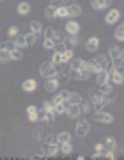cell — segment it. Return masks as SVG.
I'll use <instances>...</instances> for the list:
<instances>
[{
    "label": "cell",
    "instance_id": "39",
    "mask_svg": "<svg viewBox=\"0 0 124 160\" xmlns=\"http://www.w3.org/2000/svg\"><path fill=\"white\" fill-rule=\"evenodd\" d=\"M103 94H105V98H103V103L105 105H108V103H112L115 100V89H112L110 92H103Z\"/></svg>",
    "mask_w": 124,
    "mask_h": 160
},
{
    "label": "cell",
    "instance_id": "51",
    "mask_svg": "<svg viewBox=\"0 0 124 160\" xmlns=\"http://www.w3.org/2000/svg\"><path fill=\"white\" fill-rule=\"evenodd\" d=\"M121 59H122V61H124V48H122V50H121Z\"/></svg>",
    "mask_w": 124,
    "mask_h": 160
},
{
    "label": "cell",
    "instance_id": "28",
    "mask_svg": "<svg viewBox=\"0 0 124 160\" xmlns=\"http://www.w3.org/2000/svg\"><path fill=\"white\" fill-rule=\"evenodd\" d=\"M90 107H92L90 100H83V98H82V102H80V112H82V116H83V114H89V112H90Z\"/></svg>",
    "mask_w": 124,
    "mask_h": 160
},
{
    "label": "cell",
    "instance_id": "26",
    "mask_svg": "<svg viewBox=\"0 0 124 160\" xmlns=\"http://www.w3.org/2000/svg\"><path fill=\"white\" fill-rule=\"evenodd\" d=\"M108 82V71H99L96 73V86H103V84H107Z\"/></svg>",
    "mask_w": 124,
    "mask_h": 160
},
{
    "label": "cell",
    "instance_id": "27",
    "mask_svg": "<svg viewBox=\"0 0 124 160\" xmlns=\"http://www.w3.org/2000/svg\"><path fill=\"white\" fill-rule=\"evenodd\" d=\"M87 64H89V69H90V73H99V71H103L101 66H99V62H98L96 59H90V61H87Z\"/></svg>",
    "mask_w": 124,
    "mask_h": 160
},
{
    "label": "cell",
    "instance_id": "48",
    "mask_svg": "<svg viewBox=\"0 0 124 160\" xmlns=\"http://www.w3.org/2000/svg\"><path fill=\"white\" fill-rule=\"evenodd\" d=\"M43 109L50 110V112H53V109H55V103H53V100H48V102L43 103Z\"/></svg>",
    "mask_w": 124,
    "mask_h": 160
},
{
    "label": "cell",
    "instance_id": "23",
    "mask_svg": "<svg viewBox=\"0 0 124 160\" xmlns=\"http://www.w3.org/2000/svg\"><path fill=\"white\" fill-rule=\"evenodd\" d=\"M37 112H39V109H37V107H34V105H28L27 107V114H28V119L30 121H39V114H37Z\"/></svg>",
    "mask_w": 124,
    "mask_h": 160
},
{
    "label": "cell",
    "instance_id": "46",
    "mask_svg": "<svg viewBox=\"0 0 124 160\" xmlns=\"http://www.w3.org/2000/svg\"><path fill=\"white\" fill-rule=\"evenodd\" d=\"M53 50L59 52V53H64V52L68 50V46H66V43H55V48Z\"/></svg>",
    "mask_w": 124,
    "mask_h": 160
},
{
    "label": "cell",
    "instance_id": "41",
    "mask_svg": "<svg viewBox=\"0 0 124 160\" xmlns=\"http://www.w3.org/2000/svg\"><path fill=\"white\" fill-rule=\"evenodd\" d=\"M57 18H69V11L66 6L57 7Z\"/></svg>",
    "mask_w": 124,
    "mask_h": 160
},
{
    "label": "cell",
    "instance_id": "19",
    "mask_svg": "<svg viewBox=\"0 0 124 160\" xmlns=\"http://www.w3.org/2000/svg\"><path fill=\"white\" fill-rule=\"evenodd\" d=\"M68 7V11H69V18H78L80 14H82V6L80 4H71V6H66Z\"/></svg>",
    "mask_w": 124,
    "mask_h": 160
},
{
    "label": "cell",
    "instance_id": "49",
    "mask_svg": "<svg viewBox=\"0 0 124 160\" xmlns=\"http://www.w3.org/2000/svg\"><path fill=\"white\" fill-rule=\"evenodd\" d=\"M45 142H51V144H53V142H57V135H55V133H46ZM57 144H59V142H57Z\"/></svg>",
    "mask_w": 124,
    "mask_h": 160
},
{
    "label": "cell",
    "instance_id": "20",
    "mask_svg": "<svg viewBox=\"0 0 124 160\" xmlns=\"http://www.w3.org/2000/svg\"><path fill=\"white\" fill-rule=\"evenodd\" d=\"M45 18L48 20V22H55V20H57V7L46 6L45 7Z\"/></svg>",
    "mask_w": 124,
    "mask_h": 160
},
{
    "label": "cell",
    "instance_id": "16",
    "mask_svg": "<svg viewBox=\"0 0 124 160\" xmlns=\"http://www.w3.org/2000/svg\"><path fill=\"white\" fill-rule=\"evenodd\" d=\"M21 89H23L25 92H34L36 89H37V82H36L34 78H27V80H23Z\"/></svg>",
    "mask_w": 124,
    "mask_h": 160
},
{
    "label": "cell",
    "instance_id": "42",
    "mask_svg": "<svg viewBox=\"0 0 124 160\" xmlns=\"http://www.w3.org/2000/svg\"><path fill=\"white\" fill-rule=\"evenodd\" d=\"M11 55H12V61H21V59H23V50L16 48V50L11 52Z\"/></svg>",
    "mask_w": 124,
    "mask_h": 160
},
{
    "label": "cell",
    "instance_id": "22",
    "mask_svg": "<svg viewBox=\"0 0 124 160\" xmlns=\"http://www.w3.org/2000/svg\"><path fill=\"white\" fill-rule=\"evenodd\" d=\"M30 9H32V6H30L28 2H20V4H18V7H16V11H18V14H20V16H27L28 12H30Z\"/></svg>",
    "mask_w": 124,
    "mask_h": 160
},
{
    "label": "cell",
    "instance_id": "34",
    "mask_svg": "<svg viewBox=\"0 0 124 160\" xmlns=\"http://www.w3.org/2000/svg\"><path fill=\"white\" fill-rule=\"evenodd\" d=\"M122 66H124V61L121 57L112 59V71H122Z\"/></svg>",
    "mask_w": 124,
    "mask_h": 160
},
{
    "label": "cell",
    "instance_id": "35",
    "mask_svg": "<svg viewBox=\"0 0 124 160\" xmlns=\"http://www.w3.org/2000/svg\"><path fill=\"white\" fill-rule=\"evenodd\" d=\"M0 48H4V50H16V45H14V39H6L4 43H0Z\"/></svg>",
    "mask_w": 124,
    "mask_h": 160
},
{
    "label": "cell",
    "instance_id": "52",
    "mask_svg": "<svg viewBox=\"0 0 124 160\" xmlns=\"http://www.w3.org/2000/svg\"><path fill=\"white\" fill-rule=\"evenodd\" d=\"M122 75H124V66H122Z\"/></svg>",
    "mask_w": 124,
    "mask_h": 160
},
{
    "label": "cell",
    "instance_id": "12",
    "mask_svg": "<svg viewBox=\"0 0 124 160\" xmlns=\"http://www.w3.org/2000/svg\"><path fill=\"white\" fill-rule=\"evenodd\" d=\"M64 29H66V32H68V34L78 36V32H80V29H82V27H80V23L76 22V20H69V22L66 23V27H64Z\"/></svg>",
    "mask_w": 124,
    "mask_h": 160
},
{
    "label": "cell",
    "instance_id": "1",
    "mask_svg": "<svg viewBox=\"0 0 124 160\" xmlns=\"http://www.w3.org/2000/svg\"><path fill=\"white\" fill-rule=\"evenodd\" d=\"M103 98H105V94H103L99 89L89 91V100H90V103H92V109H94V112L105 110V103H103Z\"/></svg>",
    "mask_w": 124,
    "mask_h": 160
},
{
    "label": "cell",
    "instance_id": "47",
    "mask_svg": "<svg viewBox=\"0 0 124 160\" xmlns=\"http://www.w3.org/2000/svg\"><path fill=\"white\" fill-rule=\"evenodd\" d=\"M43 46H45L46 50H53V48H55V41H53V39H46V38H45Z\"/></svg>",
    "mask_w": 124,
    "mask_h": 160
},
{
    "label": "cell",
    "instance_id": "17",
    "mask_svg": "<svg viewBox=\"0 0 124 160\" xmlns=\"http://www.w3.org/2000/svg\"><path fill=\"white\" fill-rule=\"evenodd\" d=\"M90 69H89V64H87V61L83 62V66L78 69V80H89L90 78Z\"/></svg>",
    "mask_w": 124,
    "mask_h": 160
},
{
    "label": "cell",
    "instance_id": "37",
    "mask_svg": "<svg viewBox=\"0 0 124 160\" xmlns=\"http://www.w3.org/2000/svg\"><path fill=\"white\" fill-rule=\"evenodd\" d=\"M73 57H74V52L71 50V48H68V50H66L64 53H62V64H68Z\"/></svg>",
    "mask_w": 124,
    "mask_h": 160
},
{
    "label": "cell",
    "instance_id": "3",
    "mask_svg": "<svg viewBox=\"0 0 124 160\" xmlns=\"http://www.w3.org/2000/svg\"><path fill=\"white\" fill-rule=\"evenodd\" d=\"M90 132V123L87 119H83V118H78L76 119V126H74V133H76V137L83 139L89 135Z\"/></svg>",
    "mask_w": 124,
    "mask_h": 160
},
{
    "label": "cell",
    "instance_id": "14",
    "mask_svg": "<svg viewBox=\"0 0 124 160\" xmlns=\"http://www.w3.org/2000/svg\"><path fill=\"white\" fill-rule=\"evenodd\" d=\"M28 29H30V32L36 36H39L43 34V30H45V25L39 22V20H32V22L28 23Z\"/></svg>",
    "mask_w": 124,
    "mask_h": 160
},
{
    "label": "cell",
    "instance_id": "21",
    "mask_svg": "<svg viewBox=\"0 0 124 160\" xmlns=\"http://www.w3.org/2000/svg\"><path fill=\"white\" fill-rule=\"evenodd\" d=\"M14 39V45H16V48H20V50H23V48H28L27 45V36L25 34H18L16 38H12Z\"/></svg>",
    "mask_w": 124,
    "mask_h": 160
},
{
    "label": "cell",
    "instance_id": "24",
    "mask_svg": "<svg viewBox=\"0 0 124 160\" xmlns=\"http://www.w3.org/2000/svg\"><path fill=\"white\" fill-rule=\"evenodd\" d=\"M46 128L45 126H39V128H36L34 130V139L36 141H39V142H45V139H46Z\"/></svg>",
    "mask_w": 124,
    "mask_h": 160
},
{
    "label": "cell",
    "instance_id": "2",
    "mask_svg": "<svg viewBox=\"0 0 124 160\" xmlns=\"http://www.w3.org/2000/svg\"><path fill=\"white\" fill-rule=\"evenodd\" d=\"M59 73V66L51 62V61H45V62H41L39 66V75L43 78H50V77H57Z\"/></svg>",
    "mask_w": 124,
    "mask_h": 160
},
{
    "label": "cell",
    "instance_id": "45",
    "mask_svg": "<svg viewBox=\"0 0 124 160\" xmlns=\"http://www.w3.org/2000/svg\"><path fill=\"white\" fill-rule=\"evenodd\" d=\"M36 41H37V36H36V34H32V32H30V34H27V45L28 46H34Z\"/></svg>",
    "mask_w": 124,
    "mask_h": 160
},
{
    "label": "cell",
    "instance_id": "10",
    "mask_svg": "<svg viewBox=\"0 0 124 160\" xmlns=\"http://www.w3.org/2000/svg\"><path fill=\"white\" fill-rule=\"evenodd\" d=\"M112 6V0H90V7L96 11H103Z\"/></svg>",
    "mask_w": 124,
    "mask_h": 160
},
{
    "label": "cell",
    "instance_id": "38",
    "mask_svg": "<svg viewBox=\"0 0 124 160\" xmlns=\"http://www.w3.org/2000/svg\"><path fill=\"white\" fill-rule=\"evenodd\" d=\"M115 39L124 43V22L119 25V29H115Z\"/></svg>",
    "mask_w": 124,
    "mask_h": 160
},
{
    "label": "cell",
    "instance_id": "7",
    "mask_svg": "<svg viewBox=\"0 0 124 160\" xmlns=\"http://www.w3.org/2000/svg\"><path fill=\"white\" fill-rule=\"evenodd\" d=\"M99 62V66H101V69L103 71H112V59H110V55H103V53H99V55H96L94 57Z\"/></svg>",
    "mask_w": 124,
    "mask_h": 160
},
{
    "label": "cell",
    "instance_id": "32",
    "mask_svg": "<svg viewBox=\"0 0 124 160\" xmlns=\"http://www.w3.org/2000/svg\"><path fill=\"white\" fill-rule=\"evenodd\" d=\"M71 141V133L69 132H59L57 133V142L62 144V142H69Z\"/></svg>",
    "mask_w": 124,
    "mask_h": 160
},
{
    "label": "cell",
    "instance_id": "8",
    "mask_svg": "<svg viewBox=\"0 0 124 160\" xmlns=\"http://www.w3.org/2000/svg\"><path fill=\"white\" fill-rule=\"evenodd\" d=\"M108 82L113 84V86H122V82H124L122 71H110L108 73Z\"/></svg>",
    "mask_w": 124,
    "mask_h": 160
},
{
    "label": "cell",
    "instance_id": "40",
    "mask_svg": "<svg viewBox=\"0 0 124 160\" xmlns=\"http://www.w3.org/2000/svg\"><path fill=\"white\" fill-rule=\"evenodd\" d=\"M50 61L55 64V66H62V53H59V52L53 50V55H51Z\"/></svg>",
    "mask_w": 124,
    "mask_h": 160
},
{
    "label": "cell",
    "instance_id": "18",
    "mask_svg": "<svg viewBox=\"0 0 124 160\" xmlns=\"http://www.w3.org/2000/svg\"><path fill=\"white\" fill-rule=\"evenodd\" d=\"M69 94H71V92L69 91H66V89H62V91H59L55 94V96H53V103H62V102H68L69 100Z\"/></svg>",
    "mask_w": 124,
    "mask_h": 160
},
{
    "label": "cell",
    "instance_id": "6",
    "mask_svg": "<svg viewBox=\"0 0 124 160\" xmlns=\"http://www.w3.org/2000/svg\"><path fill=\"white\" fill-rule=\"evenodd\" d=\"M59 86H60V78L59 77L45 78V91L46 92H57L59 91Z\"/></svg>",
    "mask_w": 124,
    "mask_h": 160
},
{
    "label": "cell",
    "instance_id": "4",
    "mask_svg": "<svg viewBox=\"0 0 124 160\" xmlns=\"http://www.w3.org/2000/svg\"><path fill=\"white\" fill-rule=\"evenodd\" d=\"M60 151V148H59V144L57 142H43V146H41V153L45 155V158H51V157H55L57 153Z\"/></svg>",
    "mask_w": 124,
    "mask_h": 160
},
{
    "label": "cell",
    "instance_id": "44",
    "mask_svg": "<svg viewBox=\"0 0 124 160\" xmlns=\"http://www.w3.org/2000/svg\"><path fill=\"white\" fill-rule=\"evenodd\" d=\"M113 87H115L113 84H110V82H107V84H103V86H99L98 89H99L101 92H110V91L113 89Z\"/></svg>",
    "mask_w": 124,
    "mask_h": 160
},
{
    "label": "cell",
    "instance_id": "31",
    "mask_svg": "<svg viewBox=\"0 0 124 160\" xmlns=\"http://www.w3.org/2000/svg\"><path fill=\"white\" fill-rule=\"evenodd\" d=\"M59 148H60V153L62 155H71V153H73V144H71V141H69V142L59 144Z\"/></svg>",
    "mask_w": 124,
    "mask_h": 160
},
{
    "label": "cell",
    "instance_id": "36",
    "mask_svg": "<svg viewBox=\"0 0 124 160\" xmlns=\"http://www.w3.org/2000/svg\"><path fill=\"white\" fill-rule=\"evenodd\" d=\"M80 102H82V94L80 92H71L69 94L68 103H71V105H80Z\"/></svg>",
    "mask_w": 124,
    "mask_h": 160
},
{
    "label": "cell",
    "instance_id": "11",
    "mask_svg": "<svg viewBox=\"0 0 124 160\" xmlns=\"http://www.w3.org/2000/svg\"><path fill=\"white\" fill-rule=\"evenodd\" d=\"M98 48H99V38H96V36H92V38H89V39L85 41V50L87 52H98Z\"/></svg>",
    "mask_w": 124,
    "mask_h": 160
},
{
    "label": "cell",
    "instance_id": "9",
    "mask_svg": "<svg viewBox=\"0 0 124 160\" xmlns=\"http://www.w3.org/2000/svg\"><path fill=\"white\" fill-rule=\"evenodd\" d=\"M119 18H121L119 9H110V11L105 14V23H107V25H113V23L119 22Z\"/></svg>",
    "mask_w": 124,
    "mask_h": 160
},
{
    "label": "cell",
    "instance_id": "13",
    "mask_svg": "<svg viewBox=\"0 0 124 160\" xmlns=\"http://www.w3.org/2000/svg\"><path fill=\"white\" fill-rule=\"evenodd\" d=\"M66 116H68L69 119H78V118H82L80 105H71V103H68V112H66Z\"/></svg>",
    "mask_w": 124,
    "mask_h": 160
},
{
    "label": "cell",
    "instance_id": "33",
    "mask_svg": "<svg viewBox=\"0 0 124 160\" xmlns=\"http://www.w3.org/2000/svg\"><path fill=\"white\" fill-rule=\"evenodd\" d=\"M64 43H66V46H68V48H71V50H73L74 46L78 45V36L69 34V38H68V39H64Z\"/></svg>",
    "mask_w": 124,
    "mask_h": 160
},
{
    "label": "cell",
    "instance_id": "43",
    "mask_svg": "<svg viewBox=\"0 0 124 160\" xmlns=\"http://www.w3.org/2000/svg\"><path fill=\"white\" fill-rule=\"evenodd\" d=\"M7 34H9V38H16L18 34H20V30H18V27L16 25H11V27H9V29H7Z\"/></svg>",
    "mask_w": 124,
    "mask_h": 160
},
{
    "label": "cell",
    "instance_id": "15",
    "mask_svg": "<svg viewBox=\"0 0 124 160\" xmlns=\"http://www.w3.org/2000/svg\"><path fill=\"white\" fill-rule=\"evenodd\" d=\"M101 142H103V146H105L107 151H115V149H117V141H115V137H112V135L105 137Z\"/></svg>",
    "mask_w": 124,
    "mask_h": 160
},
{
    "label": "cell",
    "instance_id": "50",
    "mask_svg": "<svg viewBox=\"0 0 124 160\" xmlns=\"http://www.w3.org/2000/svg\"><path fill=\"white\" fill-rule=\"evenodd\" d=\"M50 6H53V7H62V6H64V0H51Z\"/></svg>",
    "mask_w": 124,
    "mask_h": 160
},
{
    "label": "cell",
    "instance_id": "29",
    "mask_svg": "<svg viewBox=\"0 0 124 160\" xmlns=\"http://www.w3.org/2000/svg\"><path fill=\"white\" fill-rule=\"evenodd\" d=\"M53 112H55V116H62L68 112V102H62V103H57L55 109H53Z\"/></svg>",
    "mask_w": 124,
    "mask_h": 160
},
{
    "label": "cell",
    "instance_id": "25",
    "mask_svg": "<svg viewBox=\"0 0 124 160\" xmlns=\"http://www.w3.org/2000/svg\"><path fill=\"white\" fill-rule=\"evenodd\" d=\"M0 62L2 64H9L12 62V55L9 50H4V48H0Z\"/></svg>",
    "mask_w": 124,
    "mask_h": 160
},
{
    "label": "cell",
    "instance_id": "5",
    "mask_svg": "<svg viewBox=\"0 0 124 160\" xmlns=\"http://www.w3.org/2000/svg\"><path fill=\"white\" fill-rule=\"evenodd\" d=\"M92 119L96 121V123L110 125V123H113V114H110L107 110H99V112H94V114H92Z\"/></svg>",
    "mask_w": 124,
    "mask_h": 160
},
{
    "label": "cell",
    "instance_id": "53",
    "mask_svg": "<svg viewBox=\"0 0 124 160\" xmlns=\"http://www.w3.org/2000/svg\"><path fill=\"white\" fill-rule=\"evenodd\" d=\"M0 2H2V0H0Z\"/></svg>",
    "mask_w": 124,
    "mask_h": 160
},
{
    "label": "cell",
    "instance_id": "30",
    "mask_svg": "<svg viewBox=\"0 0 124 160\" xmlns=\"http://www.w3.org/2000/svg\"><path fill=\"white\" fill-rule=\"evenodd\" d=\"M121 50H122V48H119V45H110V48H108V55H110V59L121 57Z\"/></svg>",
    "mask_w": 124,
    "mask_h": 160
}]
</instances>
